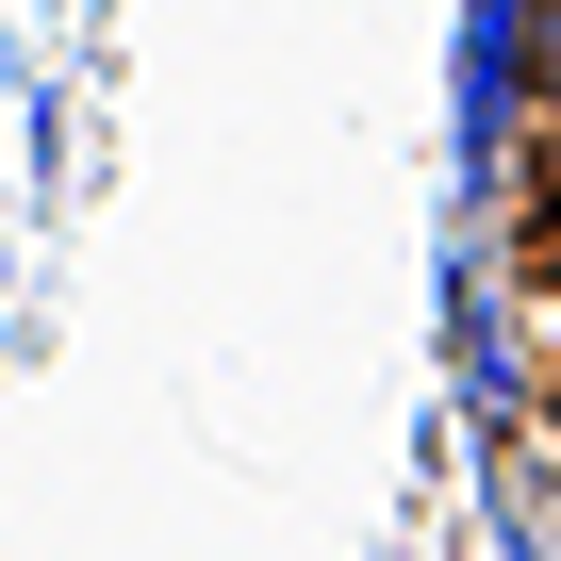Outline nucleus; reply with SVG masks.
<instances>
[{"label": "nucleus", "mask_w": 561, "mask_h": 561, "mask_svg": "<svg viewBox=\"0 0 561 561\" xmlns=\"http://www.w3.org/2000/svg\"><path fill=\"white\" fill-rule=\"evenodd\" d=\"M545 198H561V116H545Z\"/></svg>", "instance_id": "f257e3e1"}]
</instances>
